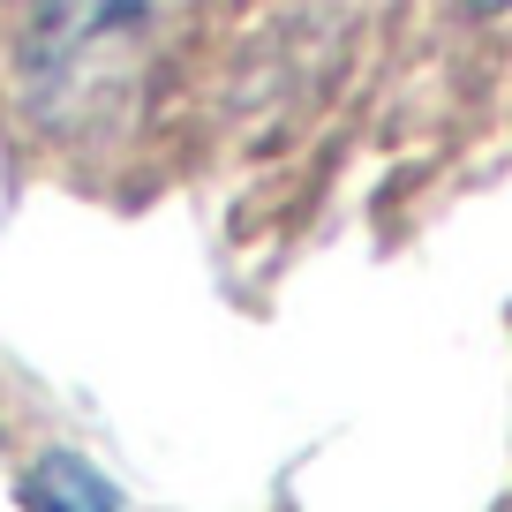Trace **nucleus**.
Returning a JSON list of instances; mask_svg holds the SVG:
<instances>
[{"mask_svg": "<svg viewBox=\"0 0 512 512\" xmlns=\"http://www.w3.org/2000/svg\"><path fill=\"white\" fill-rule=\"evenodd\" d=\"M23 505L31 512H121V490L91 460H76V452H46L23 475Z\"/></svg>", "mask_w": 512, "mask_h": 512, "instance_id": "nucleus-1", "label": "nucleus"}, {"mask_svg": "<svg viewBox=\"0 0 512 512\" xmlns=\"http://www.w3.org/2000/svg\"><path fill=\"white\" fill-rule=\"evenodd\" d=\"M467 8H475V16H505L512 0H467Z\"/></svg>", "mask_w": 512, "mask_h": 512, "instance_id": "nucleus-2", "label": "nucleus"}]
</instances>
